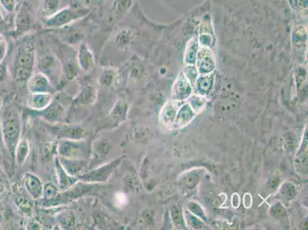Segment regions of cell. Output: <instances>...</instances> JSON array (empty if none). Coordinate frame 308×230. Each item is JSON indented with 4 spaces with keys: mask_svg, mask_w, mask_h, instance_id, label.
Returning <instances> with one entry per match:
<instances>
[{
    "mask_svg": "<svg viewBox=\"0 0 308 230\" xmlns=\"http://www.w3.org/2000/svg\"><path fill=\"white\" fill-rule=\"evenodd\" d=\"M90 12V9L84 7H64L51 17L46 19L44 26L48 29L64 27L87 17Z\"/></svg>",
    "mask_w": 308,
    "mask_h": 230,
    "instance_id": "cell-1",
    "label": "cell"
},
{
    "mask_svg": "<svg viewBox=\"0 0 308 230\" xmlns=\"http://www.w3.org/2000/svg\"><path fill=\"white\" fill-rule=\"evenodd\" d=\"M35 57L36 53L33 44L26 43L19 49L15 62V76L17 81H26L32 76Z\"/></svg>",
    "mask_w": 308,
    "mask_h": 230,
    "instance_id": "cell-2",
    "label": "cell"
},
{
    "mask_svg": "<svg viewBox=\"0 0 308 230\" xmlns=\"http://www.w3.org/2000/svg\"><path fill=\"white\" fill-rule=\"evenodd\" d=\"M2 134L7 147L11 151L17 144L19 132H20V122L19 116L12 108H5L2 113Z\"/></svg>",
    "mask_w": 308,
    "mask_h": 230,
    "instance_id": "cell-3",
    "label": "cell"
},
{
    "mask_svg": "<svg viewBox=\"0 0 308 230\" xmlns=\"http://www.w3.org/2000/svg\"><path fill=\"white\" fill-rule=\"evenodd\" d=\"M28 87L32 93H50L51 85L43 73H37L29 78Z\"/></svg>",
    "mask_w": 308,
    "mask_h": 230,
    "instance_id": "cell-4",
    "label": "cell"
},
{
    "mask_svg": "<svg viewBox=\"0 0 308 230\" xmlns=\"http://www.w3.org/2000/svg\"><path fill=\"white\" fill-rule=\"evenodd\" d=\"M78 61L82 69L88 71L95 64L94 55L86 43H81L78 51Z\"/></svg>",
    "mask_w": 308,
    "mask_h": 230,
    "instance_id": "cell-5",
    "label": "cell"
},
{
    "mask_svg": "<svg viewBox=\"0 0 308 230\" xmlns=\"http://www.w3.org/2000/svg\"><path fill=\"white\" fill-rule=\"evenodd\" d=\"M39 67L43 70L44 75H53V73L59 71L60 64L55 56L51 53H46L39 60Z\"/></svg>",
    "mask_w": 308,
    "mask_h": 230,
    "instance_id": "cell-6",
    "label": "cell"
},
{
    "mask_svg": "<svg viewBox=\"0 0 308 230\" xmlns=\"http://www.w3.org/2000/svg\"><path fill=\"white\" fill-rule=\"evenodd\" d=\"M51 101L50 93H32L28 100V105L34 110H42L50 105Z\"/></svg>",
    "mask_w": 308,
    "mask_h": 230,
    "instance_id": "cell-7",
    "label": "cell"
},
{
    "mask_svg": "<svg viewBox=\"0 0 308 230\" xmlns=\"http://www.w3.org/2000/svg\"><path fill=\"white\" fill-rule=\"evenodd\" d=\"M61 9V0H42L40 11L45 19H47Z\"/></svg>",
    "mask_w": 308,
    "mask_h": 230,
    "instance_id": "cell-8",
    "label": "cell"
},
{
    "mask_svg": "<svg viewBox=\"0 0 308 230\" xmlns=\"http://www.w3.org/2000/svg\"><path fill=\"white\" fill-rule=\"evenodd\" d=\"M32 22H33V17H32V12L28 9L27 7H23L21 9L19 15H18V28L20 30L26 32V31L31 29Z\"/></svg>",
    "mask_w": 308,
    "mask_h": 230,
    "instance_id": "cell-9",
    "label": "cell"
},
{
    "mask_svg": "<svg viewBox=\"0 0 308 230\" xmlns=\"http://www.w3.org/2000/svg\"><path fill=\"white\" fill-rule=\"evenodd\" d=\"M133 39V32L130 29H124L120 30L116 36L114 43L119 49L127 47Z\"/></svg>",
    "mask_w": 308,
    "mask_h": 230,
    "instance_id": "cell-10",
    "label": "cell"
},
{
    "mask_svg": "<svg viewBox=\"0 0 308 230\" xmlns=\"http://www.w3.org/2000/svg\"><path fill=\"white\" fill-rule=\"evenodd\" d=\"M84 39V35L82 32L75 29L70 30L67 32L63 36V41L67 44L71 45V46H76V45L81 44L82 39Z\"/></svg>",
    "mask_w": 308,
    "mask_h": 230,
    "instance_id": "cell-11",
    "label": "cell"
},
{
    "mask_svg": "<svg viewBox=\"0 0 308 230\" xmlns=\"http://www.w3.org/2000/svg\"><path fill=\"white\" fill-rule=\"evenodd\" d=\"M130 2L131 0H115L113 5V14L116 16H121L128 9Z\"/></svg>",
    "mask_w": 308,
    "mask_h": 230,
    "instance_id": "cell-12",
    "label": "cell"
},
{
    "mask_svg": "<svg viewBox=\"0 0 308 230\" xmlns=\"http://www.w3.org/2000/svg\"><path fill=\"white\" fill-rule=\"evenodd\" d=\"M17 148V160L18 163L22 164L24 161H26V157L29 152V146L27 141L25 139H22V141L18 144Z\"/></svg>",
    "mask_w": 308,
    "mask_h": 230,
    "instance_id": "cell-13",
    "label": "cell"
},
{
    "mask_svg": "<svg viewBox=\"0 0 308 230\" xmlns=\"http://www.w3.org/2000/svg\"><path fill=\"white\" fill-rule=\"evenodd\" d=\"M113 203L117 208L122 209L128 203V198H127V195L125 193H121V192L115 193L114 197H113Z\"/></svg>",
    "mask_w": 308,
    "mask_h": 230,
    "instance_id": "cell-14",
    "label": "cell"
},
{
    "mask_svg": "<svg viewBox=\"0 0 308 230\" xmlns=\"http://www.w3.org/2000/svg\"><path fill=\"white\" fill-rule=\"evenodd\" d=\"M5 53V44L3 39H0V61L3 58Z\"/></svg>",
    "mask_w": 308,
    "mask_h": 230,
    "instance_id": "cell-15",
    "label": "cell"
},
{
    "mask_svg": "<svg viewBox=\"0 0 308 230\" xmlns=\"http://www.w3.org/2000/svg\"><path fill=\"white\" fill-rule=\"evenodd\" d=\"M5 69H4L3 67L0 66V82L1 81H3L4 78H5Z\"/></svg>",
    "mask_w": 308,
    "mask_h": 230,
    "instance_id": "cell-16",
    "label": "cell"
},
{
    "mask_svg": "<svg viewBox=\"0 0 308 230\" xmlns=\"http://www.w3.org/2000/svg\"><path fill=\"white\" fill-rule=\"evenodd\" d=\"M2 191H3V185L0 182V194H1Z\"/></svg>",
    "mask_w": 308,
    "mask_h": 230,
    "instance_id": "cell-17",
    "label": "cell"
},
{
    "mask_svg": "<svg viewBox=\"0 0 308 230\" xmlns=\"http://www.w3.org/2000/svg\"><path fill=\"white\" fill-rule=\"evenodd\" d=\"M1 107H2V100L0 99V109H1Z\"/></svg>",
    "mask_w": 308,
    "mask_h": 230,
    "instance_id": "cell-18",
    "label": "cell"
}]
</instances>
